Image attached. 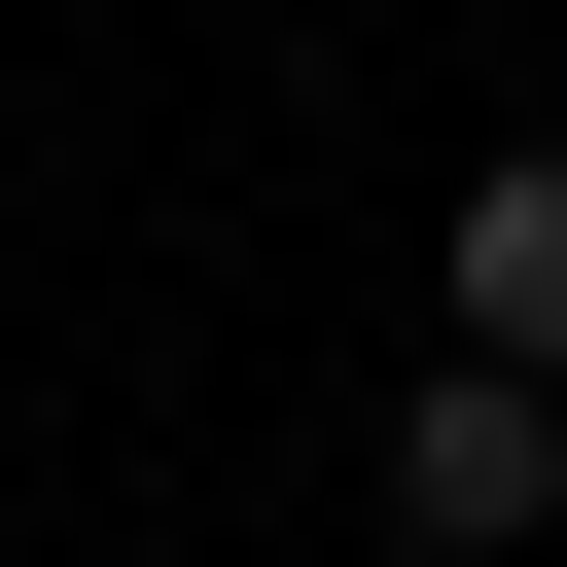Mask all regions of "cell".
Listing matches in <instances>:
<instances>
[{"mask_svg":"<svg viewBox=\"0 0 567 567\" xmlns=\"http://www.w3.org/2000/svg\"><path fill=\"white\" fill-rule=\"evenodd\" d=\"M390 532H425V567H496V532H567V390H496V354H461V390L390 425Z\"/></svg>","mask_w":567,"mask_h":567,"instance_id":"cell-1","label":"cell"},{"mask_svg":"<svg viewBox=\"0 0 567 567\" xmlns=\"http://www.w3.org/2000/svg\"><path fill=\"white\" fill-rule=\"evenodd\" d=\"M425 284H461V354H496V390H567V142H496Z\"/></svg>","mask_w":567,"mask_h":567,"instance_id":"cell-2","label":"cell"}]
</instances>
